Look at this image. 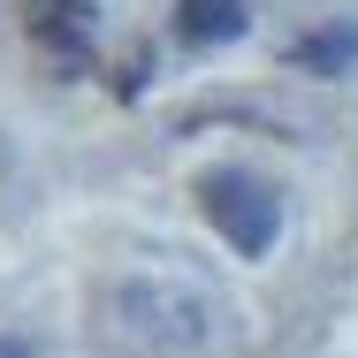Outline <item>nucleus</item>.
Instances as JSON below:
<instances>
[{"label":"nucleus","instance_id":"obj_1","mask_svg":"<svg viewBox=\"0 0 358 358\" xmlns=\"http://www.w3.org/2000/svg\"><path fill=\"white\" fill-rule=\"evenodd\" d=\"M199 206H206V221H214L244 259H267L275 236H282V199H275L259 176H244V168H214V176L199 183Z\"/></svg>","mask_w":358,"mask_h":358},{"label":"nucleus","instance_id":"obj_2","mask_svg":"<svg viewBox=\"0 0 358 358\" xmlns=\"http://www.w3.org/2000/svg\"><path fill=\"white\" fill-rule=\"evenodd\" d=\"M122 313L138 320V336L168 343V351H199L214 336V305L199 289H176V282H130L122 289Z\"/></svg>","mask_w":358,"mask_h":358},{"label":"nucleus","instance_id":"obj_3","mask_svg":"<svg viewBox=\"0 0 358 358\" xmlns=\"http://www.w3.org/2000/svg\"><path fill=\"white\" fill-rule=\"evenodd\" d=\"M176 31H183L191 46L244 38V0H176Z\"/></svg>","mask_w":358,"mask_h":358},{"label":"nucleus","instance_id":"obj_4","mask_svg":"<svg viewBox=\"0 0 358 358\" xmlns=\"http://www.w3.org/2000/svg\"><path fill=\"white\" fill-rule=\"evenodd\" d=\"M351 54H358V31H328V38H313L297 62H305V69H336V62H351Z\"/></svg>","mask_w":358,"mask_h":358},{"label":"nucleus","instance_id":"obj_5","mask_svg":"<svg viewBox=\"0 0 358 358\" xmlns=\"http://www.w3.org/2000/svg\"><path fill=\"white\" fill-rule=\"evenodd\" d=\"M0 358H31V343H8V336H0Z\"/></svg>","mask_w":358,"mask_h":358}]
</instances>
